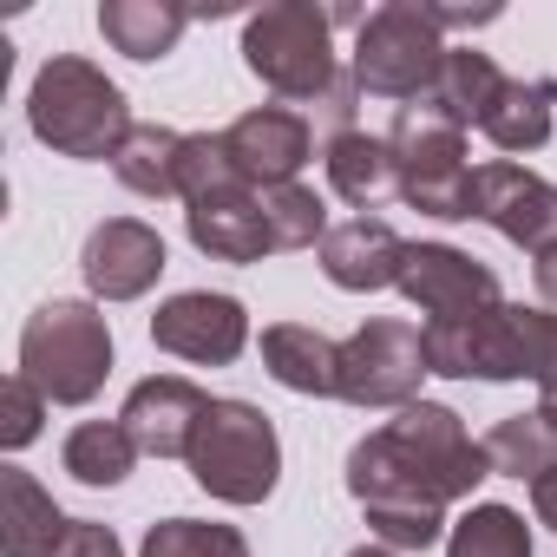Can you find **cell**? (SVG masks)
Returning <instances> with one entry per match:
<instances>
[{
	"label": "cell",
	"instance_id": "6",
	"mask_svg": "<svg viewBox=\"0 0 557 557\" xmlns=\"http://www.w3.org/2000/svg\"><path fill=\"white\" fill-rule=\"evenodd\" d=\"M446 53H453V47H446L440 21L426 14V0H387V8H374V14L361 21V34H355V66H348V73H355L361 92L413 106V99L433 92Z\"/></svg>",
	"mask_w": 557,
	"mask_h": 557
},
{
	"label": "cell",
	"instance_id": "5",
	"mask_svg": "<svg viewBox=\"0 0 557 557\" xmlns=\"http://www.w3.org/2000/svg\"><path fill=\"white\" fill-rule=\"evenodd\" d=\"M190 479L223 505H262L283 479V440L256 400H210L190 440Z\"/></svg>",
	"mask_w": 557,
	"mask_h": 557
},
{
	"label": "cell",
	"instance_id": "30",
	"mask_svg": "<svg viewBox=\"0 0 557 557\" xmlns=\"http://www.w3.org/2000/svg\"><path fill=\"white\" fill-rule=\"evenodd\" d=\"M40 420H47V394L27 381V374H8L0 381V446L21 453L40 440Z\"/></svg>",
	"mask_w": 557,
	"mask_h": 557
},
{
	"label": "cell",
	"instance_id": "2",
	"mask_svg": "<svg viewBox=\"0 0 557 557\" xmlns=\"http://www.w3.org/2000/svg\"><path fill=\"white\" fill-rule=\"evenodd\" d=\"M27 125L47 151L60 158H119V145L132 138V106L125 92L79 53H53L40 73H34V92H27Z\"/></svg>",
	"mask_w": 557,
	"mask_h": 557
},
{
	"label": "cell",
	"instance_id": "14",
	"mask_svg": "<svg viewBox=\"0 0 557 557\" xmlns=\"http://www.w3.org/2000/svg\"><path fill=\"white\" fill-rule=\"evenodd\" d=\"M86 289L99 302H138L151 296V283L164 275V236L138 216H106L92 236H86Z\"/></svg>",
	"mask_w": 557,
	"mask_h": 557
},
{
	"label": "cell",
	"instance_id": "26",
	"mask_svg": "<svg viewBox=\"0 0 557 557\" xmlns=\"http://www.w3.org/2000/svg\"><path fill=\"white\" fill-rule=\"evenodd\" d=\"M184 138H190V132H171V125H132V138H125L119 158H112L119 184L138 190V197H177Z\"/></svg>",
	"mask_w": 557,
	"mask_h": 557
},
{
	"label": "cell",
	"instance_id": "22",
	"mask_svg": "<svg viewBox=\"0 0 557 557\" xmlns=\"http://www.w3.org/2000/svg\"><path fill=\"white\" fill-rule=\"evenodd\" d=\"M550 119H557V79H505L479 132L498 151H537L550 138Z\"/></svg>",
	"mask_w": 557,
	"mask_h": 557
},
{
	"label": "cell",
	"instance_id": "11",
	"mask_svg": "<svg viewBox=\"0 0 557 557\" xmlns=\"http://www.w3.org/2000/svg\"><path fill=\"white\" fill-rule=\"evenodd\" d=\"M151 342L177 361L197 368H230L249 348V309L236 296H210V289H184L151 315Z\"/></svg>",
	"mask_w": 557,
	"mask_h": 557
},
{
	"label": "cell",
	"instance_id": "7",
	"mask_svg": "<svg viewBox=\"0 0 557 557\" xmlns=\"http://www.w3.org/2000/svg\"><path fill=\"white\" fill-rule=\"evenodd\" d=\"M387 145H394V164H400V197L413 210H426L440 223L472 216V171L479 164H466V132L453 119H440L433 106L413 99V106H400Z\"/></svg>",
	"mask_w": 557,
	"mask_h": 557
},
{
	"label": "cell",
	"instance_id": "32",
	"mask_svg": "<svg viewBox=\"0 0 557 557\" xmlns=\"http://www.w3.org/2000/svg\"><path fill=\"white\" fill-rule=\"evenodd\" d=\"M426 14L440 21V34L446 27H492L498 21V8H433V0H426Z\"/></svg>",
	"mask_w": 557,
	"mask_h": 557
},
{
	"label": "cell",
	"instance_id": "35",
	"mask_svg": "<svg viewBox=\"0 0 557 557\" xmlns=\"http://www.w3.org/2000/svg\"><path fill=\"white\" fill-rule=\"evenodd\" d=\"M537 413L557 426V381H544V387H537Z\"/></svg>",
	"mask_w": 557,
	"mask_h": 557
},
{
	"label": "cell",
	"instance_id": "3",
	"mask_svg": "<svg viewBox=\"0 0 557 557\" xmlns=\"http://www.w3.org/2000/svg\"><path fill=\"white\" fill-rule=\"evenodd\" d=\"M243 66L289 106H322L342 79L335 60V14L315 0H275L243 21Z\"/></svg>",
	"mask_w": 557,
	"mask_h": 557
},
{
	"label": "cell",
	"instance_id": "12",
	"mask_svg": "<svg viewBox=\"0 0 557 557\" xmlns=\"http://www.w3.org/2000/svg\"><path fill=\"white\" fill-rule=\"evenodd\" d=\"M400 296H407L426 322H446V315H472V309L505 302V296H498V275H492L479 256L453 249V243H407Z\"/></svg>",
	"mask_w": 557,
	"mask_h": 557
},
{
	"label": "cell",
	"instance_id": "4",
	"mask_svg": "<svg viewBox=\"0 0 557 557\" xmlns=\"http://www.w3.org/2000/svg\"><path fill=\"white\" fill-rule=\"evenodd\" d=\"M21 374L47 394V407L99 400L112 374V329L92 302H40L21 329Z\"/></svg>",
	"mask_w": 557,
	"mask_h": 557
},
{
	"label": "cell",
	"instance_id": "33",
	"mask_svg": "<svg viewBox=\"0 0 557 557\" xmlns=\"http://www.w3.org/2000/svg\"><path fill=\"white\" fill-rule=\"evenodd\" d=\"M531 275H537V296H544V309L557 315V249H544V256L531 262Z\"/></svg>",
	"mask_w": 557,
	"mask_h": 557
},
{
	"label": "cell",
	"instance_id": "10",
	"mask_svg": "<svg viewBox=\"0 0 557 557\" xmlns=\"http://www.w3.org/2000/svg\"><path fill=\"white\" fill-rule=\"evenodd\" d=\"M472 216L531 256L557 249V184H544L537 171H524L511 158H492L472 171Z\"/></svg>",
	"mask_w": 557,
	"mask_h": 557
},
{
	"label": "cell",
	"instance_id": "28",
	"mask_svg": "<svg viewBox=\"0 0 557 557\" xmlns=\"http://www.w3.org/2000/svg\"><path fill=\"white\" fill-rule=\"evenodd\" d=\"M256 197H262V223H269L275 249H322V236L335 230L309 184H262Z\"/></svg>",
	"mask_w": 557,
	"mask_h": 557
},
{
	"label": "cell",
	"instance_id": "9",
	"mask_svg": "<svg viewBox=\"0 0 557 557\" xmlns=\"http://www.w3.org/2000/svg\"><path fill=\"white\" fill-rule=\"evenodd\" d=\"M426 374H433L426 329L374 315L368 329H355L342 342V387H335V400H348V407H413Z\"/></svg>",
	"mask_w": 557,
	"mask_h": 557
},
{
	"label": "cell",
	"instance_id": "34",
	"mask_svg": "<svg viewBox=\"0 0 557 557\" xmlns=\"http://www.w3.org/2000/svg\"><path fill=\"white\" fill-rule=\"evenodd\" d=\"M531 511H537V524H550V531H557V472L531 485Z\"/></svg>",
	"mask_w": 557,
	"mask_h": 557
},
{
	"label": "cell",
	"instance_id": "27",
	"mask_svg": "<svg viewBox=\"0 0 557 557\" xmlns=\"http://www.w3.org/2000/svg\"><path fill=\"white\" fill-rule=\"evenodd\" d=\"M446 557H531V524L511 505H472L446 531Z\"/></svg>",
	"mask_w": 557,
	"mask_h": 557
},
{
	"label": "cell",
	"instance_id": "25",
	"mask_svg": "<svg viewBox=\"0 0 557 557\" xmlns=\"http://www.w3.org/2000/svg\"><path fill=\"white\" fill-rule=\"evenodd\" d=\"M60 459H66V472L79 479V485H125L132 479V466H138V440L125 433V420H79L73 433H66V446H60Z\"/></svg>",
	"mask_w": 557,
	"mask_h": 557
},
{
	"label": "cell",
	"instance_id": "24",
	"mask_svg": "<svg viewBox=\"0 0 557 557\" xmlns=\"http://www.w3.org/2000/svg\"><path fill=\"white\" fill-rule=\"evenodd\" d=\"M479 446H485V466H492L498 479L537 485V479L557 472V426H550L544 413H511V420H498Z\"/></svg>",
	"mask_w": 557,
	"mask_h": 557
},
{
	"label": "cell",
	"instance_id": "21",
	"mask_svg": "<svg viewBox=\"0 0 557 557\" xmlns=\"http://www.w3.org/2000/svg\"><path fill=\"white\" fill-rule=\"evenodd\" d=\"M184 27H190V8H177V0H106L99 8V34L125 60H164L184 40Z\"/></svg>",
	"mask_w": 557,
	"mask_h": 557
},
{
	"label": "cell",
	"instance_id": "15",
	"mask_svg": "<svg viewBox=\"0 0 557 557\" xmlns=\"http://www.w3.org/2000/svg\"><path fill=\"white\" fill-rule=\"evenodd\" d=\"M203 413H210V394L197 387V381H184V374H151V381H138L132 394H125V433L138 440V453H151V459H190V440H197V426H203Z\"/></svg>",
	"mask_w": 557,
	"mask_h": 557
},
{
	"label": "cell",
	"instance_id": "23",
	"mask_svg": "<svg viewBox=\"0 0 557 557\" xmlns=\"http://www.w3.org/2000/svg\"><path fill=\"white\" fill-rule=\"evenodd\" d=\"M498 86H505V73L492 66V53L453 47V53H446V66H440V79H433V92H426L420 106H433L440 119H453L459 132H472V125H479V119L492 112Z\"/></svg>",
	"mask_w": 557,
	"mask_h": 557
},
{
	"label": "cell",
	"instance_id": "16",
	"mask_svg": "<svg viewBox=\"0 0 557 557\" xmlns=\"http://www.w3.org/2000/svg\"><path fill=\"white\" fill-rule=\"evenodd\" d=\"M400 262H407V243L381 216H348V223H335L322 236V275L348 296L400 289Z\"/></svg>",
	"mask_w": 557,
	"mask_h": 557
},
{
	"label": "cell",
	"instance_id": "29",
	"mask_svg": "<svg viewBox=\"0 0 557 557\" xmlns=\"http://www.w3.org/2000/svg\"><path fill=\"white\" fill-rule=\"evenodd\" d=\"M138 557H249V537L216 518H164L145 531Z\"/></svg>",
	"mask_w": 557,
	"mask_h": 557
},
{
	"label": "cell",
	"instance_id": "1",
	"mask_svg": "<svg viewBox=\"0 0 557 557\" xmlns=\"http://www.w3.org/2000/svg\"><path fill=\"white\" fill-rule=\"evenodd\" d=\"M479 479H492L485 446L440 400L400 407V420L374 426L348 453V492H355V505L368 511V531L387 550L440 544L446 537V505L472 498Z\"/></svg>",
	"mask_w": 557,
	"mask_h": 557
},
{
	"label": "cell",
	"instance_id": "36",
	"mask_svg": "<svg viewBox=\"0 0 557 557\" xmlns=\"http://www.w3.org/2000/svg\"><path fill=\"white\" fill-rule=\"evenodd\" d=\"M348 557H400V550H387V544H361V550H348Z\"/></svg>",
	"mask_w": 557,
	"mask_h": 557
},
{
	"label": "cell",
	"instance_id": "17",
	"mask_svg": "<svg viewBox=\"0 0 557 557\" xmlns=\"http://www.w3.org/2000/svg\"><path fill=\"white\" fill-rule=\"evenodd\" d=\"M184 230L203 256L216 262H262L275 249L269 223H262V197L256 184H230V190H210L197 203H184Z\"/></svg>",
	"mask_w": 557,
	"mask_h": 557
},
{
	"label": "cell",
	"instance_id": "20",
	"mask_svg": "<svg viewBox=\"0 0 557 557\" xmlns=\"http://www.w3.org/2000/svg\"><path fill=\"white\" fill-rule=\"evenodd\" d=\"M329 184H335V197L342 203H355L361 216L368 210H381L394 190H400V164H394V145L387 138H368L361 125L355 132H342V138H329Z\"/></svg>",
	"mask_w": 557,
	"mask_h": 557
},
{
	"label": "cell",
	"instance_id": "13",
	"mask_svg": "<svg viewBox=\"0 0 557 557\" xmlns=\"http://www.w3.org/2000/svg\"><path fill=\"white\" fill-rule=\"evenodd\" d=\"M223 145H230V164L243 171V184H256V190L296 184L302 164L315 158V119L296 106H256L223 132Z\"/></svg>",
	"mask_w": 557,
	"mask_h": 557
},
{
	"label": "cell",
	"instance_id": "19",
	"mask_svg": "<svg viewBox=\"0 0 557 557\" xmlns=\"http://www.w3.org/2000/svg\"><path fill=\"white\" fill-rule=\"evenodd\" d=\"M262 368L283 381L289 394L329 400L342 387V342H329L309 322H275V329H262Z\"/></svg>",
	"mask_w": 557,
	"mask_h": 557
},
{
	"label": "cell",
	"instance_id": "18",
	"mask_svg": "<svg viewBox=\"0 0 557 557\" xmlns=\"http://www.w3.org/2000/svg\"><path fill=\"white\" fill-rule=\"evenodd\" d=\"M66 531H73V518L53 505V492L34 472H21V466L0 472V557H53L66 544Z\"/></svg>",
	"mask_w": 557,
	"mask_h": 557
},
{
	"label": "cell",
	"instance_id": "8",
	"mask_svg": "<svg viewBox=\"0 0 557 557\" xmlns=\"http://www.w3.org/2000/svg\"><path fill=\"white\" fill-rule=\"evenodd\" d=\"M524 315L531 309H518V302H492V309H472V315L426 322L433 374H453V381H531V329H524Z\"/></svg>",
	"mask_w": 557,
	"mask_h": 557
},
{
	"label": "cell",
	"instance_id": "31",
	"mask_svg": "<svg viewBox=\"0 0 557 557\" xmlns=\"http://www.w3.org/2000/svg\"><path fill=\"white\" fill-rule=\"evenodd\" d=\"M53 557H125V544H119V531H112V524L73 518V531H66V544H60Z\"/></svg>",
	"mask_w": 557,
	"mask_h": 557
}]
</instances>
